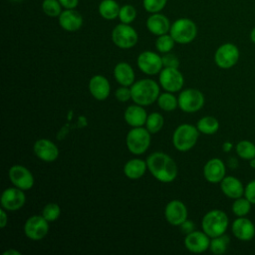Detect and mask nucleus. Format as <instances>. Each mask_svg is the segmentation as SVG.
<instances>
[{
	"label": "nucleus",
	"mask_w": 255,
	"mask_h": 255,
	"mask_svg": "<svg viewBox=\"0 0 255 255\" xmlns=\"http://www.w3.org/2000/svg\"><path fill=\"white\" fill-rule=\"evenodd\" d=\"M163 117L158 114V113H151L150 115L147 116L146 122H145V126L147 130L150 133H155L157 131H159L162 127H163Z\"/></svg>",
	"instance_id": "33"
},
{
	"label": "nucleus",
	"mask_w": 255,
	"mask_h": 255,
	"mask_svg": "<svg viewBox=\"0 0 255 255\" xmlns=\"http://www.w3.org/2000/svg\"><path fill=\"white\" fill-rule=\"evenodd\" d=\"M251 205L252 203L245 196H241L234 199L231 209L234 215H236L237 217H243L250 212Z\"/></svg>",
	"instance_id": "31"
},
{
	"label": "nucleus",
	"mask_w": 255,
	"mask_h": 255,
	"mask_svg": "<svg viewBox=\"0 0 255 255\" xmlns=\"http://www.w3.org/2000/svg\"><path fill=\"white\" fill-rule=\"evenodd\" d=\"M34 152L38 158L46 162H52L59 156V149L57 145L46 138L38 139L34 143Z\"/></svg>",
	"instance_id": "19"
},
{
	"label": "nucleus",
	"mask_w": 255,
	"mask_h": 255,
	"mask_svg": "<svg viewBox=\"0 0 255 255\" xmlns=\"http://www.w3.org/2000/svg\"><path fill=\"white\" fill-rule=\"evenodd\" d=\"M65 9H75L78 6L79 0H58Z\"/></svg>",
	"instance_id": "43"
},
{
	"label": "nucleus",
	"mask_w": 255,
	"mask_h": 255,
	"mask_svg": "<svg viewBox=\"0 0 255 255\" xmlns=\"http://www.w3.org/2000/svg\"><path fill=\"white\" fill-rule=\"evenodd\" d=\"M244 196L252 203L255 204V179L249 181L245 186Z\"/></svg>",
	"instance_id": "41"
},
{
	"label": "nucleus",
	"mask_w": 255,
	"mask_h": 255,
	"mask_svg": "<svg viewBox=\"0 0 255 255\" xmlns=\"http://www.w3.org/2000/svg\"><path fill=\"white\" fill-rule=\"evenodd\" d=\"M146 164L150 173L161 182H171L177 175L176 163L166 153L152 152L147 156Z\"/></svg>",
	"instance_id": "1"
},
{
	"label": "nucleus",
	"mask_w": 255,
	"mask_h": 255,
	"mask_svg": "<svg viewBox=\"0 0 255 255\" xmlns=\"http://www.w3.org/2000/svg\"><path fill=\"white\" fill-rule=\"evenodd\" d=\"M131 100L140 106H149L157 101L159 87L150 79H142L131 85Z\"/></svg>",
	"instance_id": "2"
},
{
	"label": "nucleus",
	"mask_w": 255,
	"mask_h": 255,
	"mask_svg": "<svg viewBox=\"0 0 255 255\" xmlns=\"http://www.w3.org/2000/svg\"><path fill=\"white\" fill-rule=\"evenodd\" d=\"M136 17V10L132 5L127 4L121 7L119 13V19L122 23L130 24Z\"/></svg>",
	"instance_id": "36"
},
{
	"label": "nucleus",
	"mask_w": 255,
	"mask_h": 255,
	"mask_svg": "<svg viewBox=\"0 0 255 255\" xmlns=\"http://www.w3.org/2000/svg\"><path fill=\"white\" fill-rule=\"evenodd\" d=\"M174 39L171 37V35H167V34H163L158 36V38L155 41V48L158 52L160 53H169L173 46H174Z\"/></svg>",
	"instance_id": "34"
},
{
	"label": "nucleus",
	"mask_w": 255,
	"mask_h": 255,
	"mask_svg": "<svg viewBox=\"0 0 255 255\" xmlns=\"http://www.w3.org/2000/svg\"><path fill=\"white\" fill-rule=\"evenodd\" d=\"M179 226H180L181 232L184 233V234H186V235L195 230V225H194V223H193L192 221H190V220H187V219H186L183 223H181Z\"/></svg>",
	"instance_id": "42"
},
{
	"label": "nucleus",
	"mask_w": 255,
	"mask_h": 255,
	"mask_svg": "<svg viewBox=\"0 0 255 255\" xmlns=\"http://www.w3.org/2000/svg\"><path fill=\"white\" fill-rule=\"evenodd\" d=\"M198 129L196 127L183 124L178 126L172 135V143L179 151H187L191 149L198 139Z\"/></svg>",
	"instance_id": "4"
},
{
	"label": "nucleus",
	"mask_w": 255,
	"mask_h": 255,
	"mask_svg": "<svg viewBox=\"0 0 255 255\" xmlns=\"http://www.w3.org/2000/svg\"><path fill=\"white\" fill-rule=\"evenodd\" d=\"M11 1H13V2H20V1H22V0H11Z\"/></svg>",
	"instance_id": "48"
},
{
	"label": "nucleus",
	"mask_w": 255,
	"mask_h": 255,
	"mask_svg": "<svg viewBox=\"0 0 255 255\" xmlns=\"http://www.w3.org/2000/svg\"><path fill=\"white\" fill-rule=\"evenodd\" d=\"M229 225L227 214L219 209L208 211L202 218V230L210 237H216L225 233Z\"/></svg>",
	"instance_id": "3"
},
{
	"label": "nucleus",
	"mask_w": 255,
	"mask_h": 255,
	"mask_svg": "<svg viewBox=\"0 0 255 255\" xmlns=\"http://www.w3.org/2000/svg\"><path fill=\"white\" fill-rule=\"evenodd\" d=\"M147 168L146 161L139 158H133L128 160L124 166L125 175L130 179L140 178Z\"/></svg>",
	"instance_id": "26"
},
{
	"label": "nucleus",
	"mask_w": 255,
	"mask_h": 255,
	"mask_svg": "<svg viewBox=\"0 0 255 255\" xmlns=\"http://www.w3.org/2000/svg\"><path fill=\"white\" fill-rule=\"evenodd\" d=\"M48 222L49 221L40 215L29 217L24 224V232L26 236L34 241L43 239L49 231Z\"/></svg>",
	"instance_id": "10"
},
{
	"label": "nucleus",
	"mask_w": 255,
	"mask_h": 255,
	"mask_svg": "<svg viewBox=\"0 0 255 255\" xmlns=\"http://www.w3.org/2000/svg\"><path fill=\"white\" fill-rule=\"evenodd\" d=\"M239 50L232 43H225L219 46L214 54L215 64L221 69H230L235 66L239 60Z\"/></svg>",
	"instance_id": "8"
},
{
	"label": "nucleus",
	"mask_w": 255,
	"mask_h": 255,
	"mask_svg": "<svg viewBox=\"0 0 255 255\" xmlns=\"http://www.w3.org/2000/svg\"><path fill=\"white\" fill-rule=\"evenodd\" d=\"M229 243H230V238L228 235H225V233H224L222 235L213 237L210 240L209 249L213 254L221 255L226 252V250L229 246Z\"/></svg>",
	"instance_id": "30"
},
{
	"label": "nucleus",
	"mask_w": 255,
	"mask_h": 255,
	"mask_svg": "<svg viewBox=\"0 0 255 255\" xmlns=\"http://www.w3.org/2000/svg\"><path fill=\"white\" fill-rule=\"evenodd\" d=\"M9 255V254H14V255H20V252H18V251H16V250H7V251H5L4 253H3V255Z\"/></svg>",
	"instance_id": "45"
},
{
	"label": "nucleus",
	"mask_w": 255,
	"mask_h": 255,
	"mask_svg": "<svg viewBox=\"0 0 255 255\" xmlns=\"http://www.w3.org/2000/svg\"><path fill=\"white\" fill-rule=\"evenodd\" d=\"M146 28L153 35L160 36L167 34L170 30V23L164 15L160 13H152L146 20Z\"/></svg>",
	"instance_id": "23"
},
{
	"label": "nucleus",
	"mask_w": 255,
	"mask_h": 255,
	"mask_svg": "<svg viewBox=\"0 0 255 255\" xmlns=\"http://www.w3.org/2000/svg\"><path fill=\"white\" fill-rule=\"evenodd\" d=\"M125 121L128 125L133 128L142 127L147 119L145 110L140 105H131L127 108L124 115Z\"/></svg>",
	"instance_id": "24"
},
{
	"label": "nucleus",
	"mask_w": 255,
	"mask_h": 255,
	"mask_svg": "<svg viewBox=\"0 0 255 255\" xmlns=\"http://www.w3.org/2000/svg\"><path fill=\"white\" fill-rule=\"evenodd\" d=\"M197 129L204 134H213L219 128V123L214 117L206 116L201 118L196 125Z\"/></svg>",
	"instance_id": "28"
},
{
	"label": "nucleus",
	"mask_w": 255,
	"mask_h": 255,
	"mask_svg": "<svg viewBox=\"0 0 255 255\" xmlns=\"http://www.w3.org/2000/svg\"><path fill=\"white\" fill-rule=\"evenodd\" d=\"M89 89L92 96L99 101L106 100L111 92V86L108 79L102 75L92 77L89 82Z\"/></svg>",
	"instance_id": "21"
},
{
	"label": "nucleus",
	"mask_w": 255,
	"mask_h": 255,
	"mask_svg": "<svg viewBox=\"0 0 255 255\" xmlns=\"http://www.w3.org/2000/svg\"><path fill=\"white\" fill-rule=\"evenodd\" d=\"M60 214H61V209L57 203L46 204L42 211V216L49 222L55 221L56 219H58Z\"/></svg>",
	"instance_id": "37"
},
{
	"label": "nucleus",
	"mask_w": 255,
	"mask_h": 255,
	"mask_svg": "<svg viewBox=\"0 0 255 255\" xmlns=\"http://www.w3.org/2000/svg\"><path fill=\"white\" fill-rule=\"evenodd\" d=\"M26 201L25 193L18 187H10L3 191L1 196V205L5 210L15 211L23 207Z\"/></svg>",
	"instance_id": "13"
},
{
	"label": "nucleus",
	"mask_w": 255,
	"mask_h": 255,
	"mask_svg": "<svg viewBox=\"0 0 255 255\" xmlns=\"http://www.w3.org/2000/svg\"><path fill=\"white\" fill-rule=\"evenodd\" d=\"M120 5L115 0H103L99 4V13L106 20H114L119 17Z\"/></svg>",
	"instance_id": "27"
},
{
	"label": "nucleus",
	"mask_w": 255,
	"mask_h": 255,
	"mask_svg": "<svg viewBox=\"0 0 255 255\" xmlns=\"http://www.w3.org/2000/svg\"><path fill=\"white\" fill-rule=\"evenodd\" d=\"M183 76L178 68H164L159 73V84L167 92L173 93L183 87Z\"/></svg>",
	"instance_id": "11"
},
{
	"label": "nucleus",
	"mask_w": 255,
	"mask_h": 255,
	"mask_svg": "<svg viewBox=\"0 0 255 255\" xmlns=\"http://www.w3.org/2000/svg\"><path fill=\"white\" fill-rule=\"evenodd\" d=\"M169 33L175 43L188 44L196 37L197 28L192 20L188 18H180L170 26Z\"/></svg>",
	"instance_id": "5"
},
{
	"label": "nucleus",
	"mask_w": 255,
	"mask_h": 255,
	"mask_svg": "<svg viewBox=\"0 0 255 255\" xmlns=\"http://www.w3.org/2000/svg\"><path fill=\"white\" fill-rule=\"evenodd\" d=\"M157 105L161 110L165 112H171L176 109L178 101L170 92H167L158 96Z\"/></svg>",
	"instance_id": "32"
},
{
	"label": "nucleus",
	"mask_w": 255,
	"mask_h": 255,
	"mask_svg": "<svg viewBox=\"0 0 255 255\" xmlns=\"http://www.w3.org/2000/svg\"><path fill=\"white\" fill-rule=\"evenodd\" d=\"M59 24L64 30L75 32L82 27L83 17L74 9H65L59 16Z\"/></svg>",
	"instance_id": "20"
},
{
	"label": "nucleus",
	"mask_w": 255,
	"mask_h": 255,
	"mask_svg": "<svg viewBox=\"0 0 255 255\" xmlns=\"http://www.w3.org/2000/svg\"><path fill=\"white\" fill-rule=\"evenodd\" d=\"M137 33L129 24L121 23L112 32V40L116 46L122 49L132 48L137 43Z\"/></svg>",
	"instance_id": "7"
},
{
	"label": "nucleus",
	"mask_w": 255,
	"mask_h": 255,
	"mask_svg": "<svg viewBox=\"0 0 255 255\" xmlns=\"http://www.w3.org/2000/svg\"><path fill=\"white\" fill-rule=\"evenodd\" d=\"M7 222H8V217L6 215L5 209L2 207L1 210H0V227L4 228L7 224Z\"/></svg>",
	"instance_id": "44"
},
{
	"label": "nucleus",
	"mask_w": 255,
	"mask_h": 255,
	"mask_svg": "<svg viewBox=\"0 0 255 255\" xmlns=\"http://www.w3.org/2000/svg\"><path fill=\"white\" fill-rule=\"evenodd\" d=\"M210 237L203 231H192L184 239L186 249L192 253H202L209 248Z\"/></svg>",
	"instance_id": "17"
},
{
	"label": "nucleus",
	"mask_w": 255,
	"mask_h": 255,
	"mask_svg": "<svg viewBox=\"0 0 255 255\" xmlns=\"http://www.w3.org/2000/svg\"><path fill=\"white\" fill-rule=\"evenodd\" d=\"M178 106L185 113H195L204 105L203 94L196 89L183 90L178 96Z\"/></svg>",
	"instance_id": "9"
},
{
	"label": "nucleus",
	"mask_w": 255,
	"mask_h": 255,
	"mask_svg": "<svg viewBox=\"0 0 255 255\" xmlns=\"http://www.w3.org/2000/svg\"><path fill=\"white\" fill-rule=\"evenodd\" d=\"M9 178L16 187L22 190H28L34 184V177L30 170L20 164H15L10 167Z\"/></svg>",
	"instance_id": "14"
},
{
	"label": "nucleus",
	"mask_w": 255,
	"mask_h": 255,
	"mask_svg": "<svg viewBox=\"0 0 255 255\" xmlns=\"http://www.w3.org/2000/svg\"><path fill=\"white\" fill-rule=\"evenodd\" d=\"M164 216L168 223L179 226L187 219L186 206L179 200H171L165 206Z\"/></svg>",
	"instance_id": "15"
},
{
	"label": "nucleus",
	"mask_w": 255,
	"mask_h": 255,
	"mask_svg": "<svg viewBox=\"0 0 255 255\" xmlns=\"http://www.w3.org/2000/svg\"><path fill=\"white\" fill-rule=\"evenodd\" d=\"M220 188L223 194L229 198L236 199L244 196L245 187L243 186V183L234 176L225 175V177L220 181Z\"/></svg>",
	"instance_id": "22"
},
{
	"label": "nucleus",
	"mask_w": 255,
	"mask_h": 255,
	"mask_svg": "<svg viewBox=\"0 0 255 255\" xmlns=\"http://www.w3.org/2000/svg\"><path fill=\"white\" fill-rule=\"evenodd\" d=\"M162 59V64L164 68H178L179 67V60L178 58L170 53H165L161 57Z\"/></svg>",
	"instance_id": "39"
},
{
	"label": "nucleus",
	"mask_w": 255,
	"mask_h": 255,
	"mask_svg": "<svg viewBox=\"0 0 255 255\" xmlns=\"http://www.w3.org/2000/svg\"><path fill=\"white\" fill-rule=\"evenodd\" d=\"M231 230L233 235L240 241H250L255 236V225L245 216L237 217L232 222Z\"/></svg>",
	"instance_id": "16"
},
{
	"label": "nucleus",
	"mask_w": 255,
	"mask_h": 255,
	"mask_svg": "<svg viewBox=\"0 0 255 255\" xmlns=\"http://www.w3.org/2000/svg\"><path fill=\"white\" fill-rule=\"evenodd\" d=\"M116 98L118 101L120 102H127L128 101L129 99H131V91L130 89H128V87L126 86H122L121 88H119L117 91H116V94H115Z\"/></svg>",
	"instance_id": "40"
},
{
	"label": "nucleus",
	"mask_w": 255,
	"mask_h": 255,
	"mask_svg": "<svg viewBox=\"0 0 255 255\" xmlns=\"http://www.w3.org/2000/svg\"><path fill=\"white\" fill-rule=\"evenodd\" d=\"M250 40L255 44V27L250 32Z\"/></svg>",
	"instance_id": "46"
},
{
	"label": "nucleus",
	"mask_w": 255,
	"mask_h": 255,
	"mask_svg": "<svg viewBox=\"0 0 255 255\" xmlns=\"http://www.w3.org/2000/svg\"><path fill=\"white\" fill-rule=\"evenodd\" d=\"M114 76L117 82L122 85L128 87L134 82V73L131 66L126 62H121L116 65L114 69Z\"/></svg>",
	"instance_id": "25"
},
{
	"label": "nucleus",
	"mask_w": 255,
	"mask_h": 255,
	"mask_svg": "<svg viewBox=\"0 0 255 255\" xmlns=\"http://www.w3.org/2000/svg\"><path fill=\"white\" fill-rule=\"evenodd\" d=\"M231 146H232V144H231L230 142H225V143L223 144V149H224L225 151H228V150L231 148Z\"/></svg>",
	"instance_id": "47"
},
{
	"label": "nucleus",
	"mask_w": 255,
	"mask_h": 255,
	"mask_svg": "<svg viewBox=\"0 0 255 255\" xmlns=\"http://www.w3.org/2000/svg\"><path fill=\"white\" fill-rule=\"evenodd\" d=\"M167 0H142L143 8L149 13H158L166 5Z\"/></svg>",
	"instance_id": "38"
},
{
	"label": "nucleus",
	"mask_w": 255,
	"mask_h": 255,
	"mask_svg": "<svg viewBox=\"0 0 255 255\" xmlns=\"http://www.w3.org/2000/svg\"><path fill=\"white\" fill-rule=\"evenodd\" d=\"M150 132L141 127L131 128L127 135V146L133 154H141L148 148Z\"/></svg>",
	"instance_id": "6"
},
{
	"label": "nucleus",
	"mask_w": 255,
	"mask_h": 255,
	"mask_svg": "<svg viewBox=\"0 0 255 255\" xmlns=\"http://www.w3.org/2000/svg\"><path fill=\"white\" fill-rule=\"evenodd\" d=\"M42 9L49 17H59L62 13V5L58 0H44L42 3Z\"/></svg>",
	"instance_id": "35"
},
{
	"label": "nucleus",
	"mask_w": 255,
	"mask_h": 255,
	"mask_svg": "<svg viewBox=\"0 0 255 255\" xmlns=\"http://www.w3.org/2000/svg\"><path fill=\"white\" fill-rule=\"evenodd\" d=\"M236 153L237 155L245 160H251L255 158V144L247 139L240 140L236 146Z\"/></svg>",
	"instance_id": "29"
},
{
	"label": "nucleus",
	"mask_w": 255,
	"mask_h": 255,
	"mask_svg": "<svg viewBox=\"0 0 255 255\" xmlns=\"http://www.w3.org/2000/svg\"><path fill=\"white\" fill-rule=\"evenodd\" d=\"M137 66L146 75H156L162 70L161 57L151 51H144L137 57Z\"/></svg>",
	"instance_id": "12"
},
{
	"label": "nucleus",
	"mask_w": 255,
	"mask_h": 255,
	"mask_svg": "<svg viewBox=\"0 0 255 255\" xmlns=\"http://www.w3.org/2000/svg\"><path fill=\"white\" fill-rule=\"evenodd\" d=\"M226 167L224 162L217 157L209 159L203 167L204 178L210 183H220L225 177Z\"/></svg>",
	"instance_id": "18"
}]
</instances>
